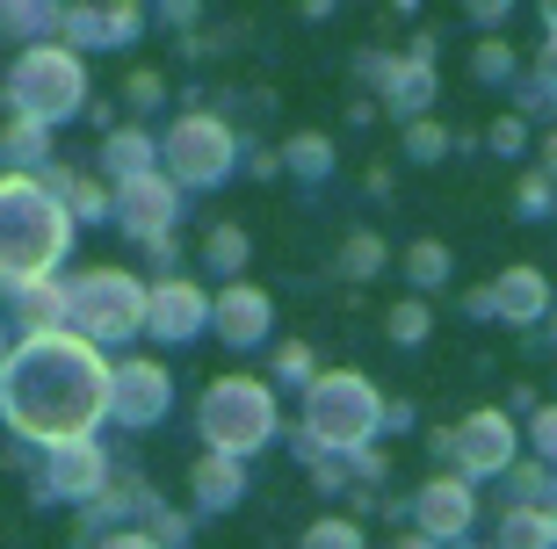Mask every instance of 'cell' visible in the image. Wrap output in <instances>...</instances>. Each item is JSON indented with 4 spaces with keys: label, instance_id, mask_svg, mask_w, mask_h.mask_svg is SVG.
Instances as JSON below:
<instances>
[{
    "label": "cell",
    "instance_id": "6da1fadb",
    "mask_svg": "<svg viewBox=\"0 0 557 549\" xmlns=\"http://www.w3.org/2000/svg\"><path fill=\"white\" fill-rule=\"evenodd\" d=\"M0 420L22 441L65 448L95 441V427L109 420V362L102 347H87L81 333H29L22 347H8L0 362Z\"/></svg>",
    "mask_w": 557,
    "mask_h": 549
},
{
    "label": "cell",
    "instance_id": "7a4b0ae2",
    "mask_svg": "<svg viewBox=\"0 0 557 549\" xmlns=\"http://www.w3.org/2000/svg\"><path fill=\"white\" fill-rule=\"evenodd\" d=\"M73 246V217L44 174H0V289L51 283Z\"/></svg>",
    "mask_w": 557,
    "mask_h": 549
},
{
    "label": "cell",
    "instance_id": "3957f363",
    "mask_svg": "<svg viewBox=\"0 0 557 549\" xmlns=\"http://www.w3.org/2000/svg\"><path fill=\"white\" fill-rule=\"evenodd\" d=\"M297 434L319 456H362L384 441V390L362 369H319V384L305 390V412H297Z\"/></svg>",
    "mask_w": 557,
    "mask_h": 549
},
{
    "label": "cell",
    "instance_id": "277c9868",
    "mask_svg": "<svg viewBox=\"0 0 557 549\" xmlns=\"http://www.w3.org/2000/svg\"><path fill=\"white\" fill-rule=\"evenodd\" d=\"M196 434H203V456H232V463L275 448V434H283L275 384H261V376H218L196 398Z\"/></svg>",
    "mask_w": 557,
    "mask_h": 549
},
{
    "label": "cell",
    "instance_id": "5b68a950",
    "mask_svg": "<svg viewBox=\"0 0 557 549\" xmlns=\"http://www.w3.org/2000/svg\"><path fill=\"white\" fill-rule=\"evenodd\" d=\"M145 297H152V283H138L124 267H87L65 283V333H81L87 347H124L145 333Z\"/></svg>",
    "mask_w": 557,
    "mask_h": 549
},
{
    "label": "cell",
    "instance_id": "8992f818",
    "mask_svg": "<svg viewBox=\"0 0 557 549\" xmlns=\"http://www.w3.org/2000/svg\"><path fill=\"white\" fill-rule=\"evenodd\" d=\"M81 102H87V65H81V51H65V43H29L15 59V73H8V109H15V123H29V130L65 123Z\"/></svg>",
    "mask_w": 557,
    "mask_h": 549
},
{
    "label": "cell",
    "instance_id": "52a82bcc",
    "mask_svg": "<svg viewBox=\"0 0 557 549\" xmlns=\"http://www.w3.org/2000/svg\"><path fill=\"white\" fill-rule=\"evenodd\" d=\"M239 160H247V138L232 130V116H210V109L174 116V130L160 138V174L174 188H225Z\"/></svg>",
    "mask_w": 557,
    "mask_h": 549
},
{
    "label": "cell",
    "instance_id": "ba28073f",
    "mask_svg": "<svg viewBox=\"0 0 557 549\" xmlns=\"http://www.w3.org/2000/svg\"><path fill=\"white\" fill-rule=\"evenodd\" d=\"M406 513H413V535H428L434 549H456L478 528V485H463L456 470H434L428 485L406 499Z\"/></svg>",
    "mask_w": 557,
    "mask_h": 549
},
{
    "label": "cell",
    "instance_id": "9c48e42d",
    "mask_svg": "<svg viewBox=\"0 0 557 549\" xmlns=\"http://www.w3.org/2000/svg\"><path fill=\"white\" fill-rule=\"evenodd\" d=\"M166 412H174V376H166V362H145V354L109 362V420H116V427H160Z\"/></svg>",
    "mask_w": 557,
    "mask_h": 549
},
{
    "label": "cell",
    "instance_id": "30bf717a",
    "mask_svg": "<svg viewBox=\"0 0 557 549\" xmlns=\"http://www.w3.org/2000/svg\"><path fill=\"white\" fill-rule=\"evenodd\" d=\"M521 463V427L507 420L499 405L471 412L463 427H456V477L463 485H485V477H507Z\"/></svg>",
    "mask_w": 557,
    "mask_h": 549
},
{
    "label": "cell",
    "instance_id": "8fae6325",
    "mask_svg": "<svg viewBox=\"0 0 557 549\" xmlns=\"http://www.w3.org/2000/svg\"><path fill=\"white\" fill-rule=\"evenodd\" d=\"M210 333L232 347V354H247V347H269L275 340V297L261 283H225L210 297Z\"/></svg>",
    "mask_w": 557,
    "mask_h": 549
},
{
    "label": "cell",
    "instance_id": "7c38bea8",
    "mask_svg": "<svg viewBox=\"0 0 557 549\" xmlns=\"http://www.w3.org/2000/svg\"><path fill=\"white\" fill-rule=\"evenodd\" d=\"M145 333L160 347H182L196 333H210V289H196L188 275H160L145 297Z\"/></svg>",
    "mask_w": 557,
    "mask_h": 549
},
{
    "label": "cell",
    "instance_id": "4fadbf2b",
    "mask_svg": "<svg viewBox=\"0 0 557 549\" xmlns=\"http://www.w3.org/2000/svg\"><path fill=\"white\" fill-rule=\"evenodd\" d=\"M116 224H124L138 246L174 239V224H182V188L166 182V174H145V182L116 188Z\"/></svg>",
    "mask_w": 557,
    "mask_h": 549
},
{
    "label": "cell",
    "instance_id": "5bb4252c",
    "mask_svg": "<svg viewBox=\"0 0 557 549\" xmlns=\"http://www.w3.org/2000/svg\"><path fill=\"white\" fill-rule=\"evenodd\" d=\"M44 499H73V507H95L109 491V456L102 441H65L51 448V463H44Z\"/></svg>",
    "mask_w": 557,
    "mask_h": 549
},
{
    "label": "cell",
    "instance_id": "9a60e30c",
    "mask_svg": "<svg viewBox=\"0 0 557 549\" xmlns=\"http://www.w3.org/2000/svg\"><path fill=\"white\" fill-rule=\"evenodd\" d=\"M493 304H499V326H515V333H536V326H550V311H557V297H550V275L543 267H507V275H493Z\"/></svg>",
    "mask_w": 557,
    "mask_h": 549
},
{
    "label": "cell",
    "instance_id": "2e32d148",
    "mask_svg": "<svg viewBox=\"0 0 557 549\" xmlns=\"http://www.w3.org/2000/svg\"><path fill=\"white\" fill-rule=\"evenodd\" d=\"M138 29H145V8H65L59 15L65 51H109V43H131Z\"/></svg>",
    "mask_w": 557,
    "mask_h": 549
},
{
    "label": "cell",
    "instance_id": "e0dca14e",
    "mask_svg": "<svg viewBox=\"0 0 557 549\" xmlns=\"http://www.w3.org/2000/svg\"><path fill=\"white\" fill-rule=\"evenodd\" d=\"M188 491H196V513H232L239 499H247V463L203 456V463L188 470Z\"/></svg>",
    "mask_w": 557,
    "mask_h": 549
},
{
    "label": "cell",
    "instance_id": "ac0fdd59",
    "mask_svg": "<svg viewBox=\"0 0 557 549\" xmlns=\"http://www.w3.org/2000/svg\"><path fill=\"white\" fill-rule=\"evenodd\" d=\"M275 152H283V174H289V182H305V188H326L333 166H341V152H333L326 130H289Z\"/></svg>",
    "mask_w": 557,
    "mask_h": 549
},
{
    "label": "cell",
    "instance_id": "d6986e66",
    "mask_svg": "<svg viewBox=\"0 0 557 549\" xmlns=\"http://www.w3.org/2000/svg\"><path fill=\"white\" fill-rule=\"evenodd\" d=\"M102 174L116 188L160 174V138H145V130H109V138H102Z\"/></svg>",
    "mask_w": 557,
    "mask_h": 549
},
{
    "label": "cell",
    "instance_id": "ffe728a7",
    "mask_svg": "<svg viewBox=\"0 0 557 549\" xmlns=\"http://www.w3.org/2000/svg\"><path fill=\"white\" fill-rule=\"evenodd\" d=\"M434 87H442V80H434V65H428V59H406L376 109H384V116H398V123H420V116L434 109Z\"/></svg>",
    "mask_w": 557,
    "mask_h": 549
},
{
    "label": "cell",
    "instance_id": "44dd1931",
    "mask_svg": "<svg viewBox=\"0 0 557 549\" xmlns=\"http://www.w3.org/2000/svg\"><path fill=\"white\" fill-rule=\"evenodd\" d=\"M493 549H557V528L543 507H499L493 535H485Z\"/></svg>",
    "mask_w": 557,
    "mask_h": 549
},
{
    "label": "cell",
    "instance_id": "7402d4cb",
    "mask_svg": "<svg viewBox=\"0 0 557 549\" xmlns=\"http://www.w3.org/2000/svg\"><path fill=\"white\" fill-rule=\"evenodd\" d=\"M247 261H253V239H247V232H239V224H210V239H203V267L218 275V289L239 283V275H247Z\"/></svg>",
    "mask_w": 557,
    "mask_h": 549
},
{
    "label": "cell",
    "instance_id": "603a6c76",
    "mask_svg": "<svg viewBox=\"0 0 557 549\" xmlns=\"http://www.w3.org/2000/svg\"><path fill=\"white\" fill-rule=\"evenodd\" d=\"M449 275H456V261H449V246H442V239H413V246H406V283H413V297H434Z\"/></svg>",
    "mask_w": 557,
    "mask_h": 549
},
{
    "label": "cell",
    "instance_id": "cb8c5ba5",
    "mask_svg": "<svg viewBox=\"0 0 557 549\" xmlns=\"http://www.w3.org/2000/svg\"><path fill=\"white\" fill-rule=\"evenodd\" d=\"M269 376L283 390H297V398H305L311 384H319V354H311L305 340H275V354H269Z\"/></svg>",
    "mask_w": 557,
    "mask_h": 549
},
{
    "label": "cell",
    "instance_id": "d4e9b609",
    "mask_svg": "<svg viewBox=\"0 0 557 549\" xmlns=\"http://www.w3.org/2000/svg\"><path fill=\"white\" fill-rule=\"evenodd\" d=\"M499 485H507V507H550V485H557V470H550V463H536V456H521V463L507 470Z\"/></svg>",
    "mask_w": 557,
    "mask_h": 549
},
{
    "label": "cell",
    "instance_id": "484cf974",
    "mask_svg": "<svg viewBox=\"0 0 557 549\" xmlns=\"http://www.w3.org/2000/svg\"><path fill=\"white\" fill-rule=\"evenodd\" d=\"M384 261H392V246L376 239V232H348V239H341V275H348V283H376Z\"/></svg>",
    "mask_w": 557,
    "mask_h": 549
},
{
    "label": "cell",
    "instance_id": "4316f807",
    "mask_svg": "<svg viewBox=\"0 0 557 549\" xmlns=\"http://www.w3.org/2000/svg\"><path fill=\"white\" fill-rule=\"evenodd\" d=\"M428 333H434V304L428 297H398V304L384 311V340L392 347H420Z\"/></svg>",
    "mask_w": 557,
    "mask_h": 549
},
{
    "label": "cell",
    "instance_id": "83f0119b",
    "mask_svg": "<svg viewBox=\"0 0 557 549\" xmlns=\"http://www.w3.org/2000/svg\"><path fill=\"white\" fill-rule=\"evenodd\" d=\"M398 65H406V51H384V43H362V51L348 59V80H355V87H370L376 102H384V87L398 80Z\"/></svg>",
    "mask_w": 557,
    "mask_h": 549
},
{
    "label": "cell",
    "instance_id": "f1b7e54d",
    "mask_svg": "<svg viewBox=\"0 0 557 549\" xmlns=\"http://www.w3.org/2000/svg\"><path fill=\"white\" fill-rule=\"evenodd\" d=\"M297 549H370V535H362V521H355V513H319Z\"/></svg>",
    "mask_w": 557,
    "mask_h": 549
},
{
    "label": "cell",
    "instance_id": "f546056e",
    "mask_svg": "<svg viewBox=\"0 0 557 549\" xmlns=\"http://www.w3.org/2000/svg\"><path fill=\"white\" fill-rule=\"evenodd\" d=\"M471 73H478L485 87H515V80H521V59H515V43H507V37H485V43L471 51Z\"/></svg>",
    "mask_w": 557,
    "mask_h": 549
},
{
    "label": "cell",
    "instance_id": "4dcf8cb0",
    "mask_svg": "<svg viewBox=\"0 0 557 549\" xmlns=\"http://www.w3.org/2000/svg\"><path fill=\"white\" fill-rule=\"evenodd\" d=\"M449 152H456V130H449V123H434V116L406 123V160H413V166H434V160H449Z\"/></svg>",
    "mask_w": 557,
    "mask_h": 549
},
{
    "label": "cell",
    "instance_id": "1f68e13d",
    "mask_svg": "<svg viewBox=\"0 0 557 549\" xmlns=\"http://www.w3.org/2000/svg\"><path fill=\"white\" fill-rule=\"evenodd\" d=\"M550 210H557V182L543 174V166H529V174H521V188H515V217L536 224V217H550Z\"/></svg>",
    "mask_w": 557,
    "mask_h": 549
},
{
    "label": "cell",
    "instance_id": "d6a6232c",
    "mask_svg": "<svg viewBox=\"0 0 557 549\" xmlns=\"http://www.w3.org/2000/svg\"><path fill=\"white\" fill-rule=\"evenodd\" d=\"M536 138V130H529V123L515 116V109H507V116L493 123V130H485V152H493V160H521V145Z\"/></svg>",
    "mask_w": 557,
    "mask_h": 549
},
{
    "label": "cell",
    "instance_id": "836d02e7",
    "mask_svg": "<svg viewBox=\"0 0 557 549\" xmlns=\"http://www.w3.org/2000/svg\"><path fill=\"white\" fill-rule=\"evenodd\" d=\"M529 456L557 470V398H543V405H536V420H529Z\"/></svg>",
    "mask_w": 557,
    "mask_h": 549
},
{
    "label": "cell",
    "instance_id": "e575fe53",
    "mask_svg": "<svg viewBox=\"0 0 557 549\" xmlns=\"http://www.w3.org/2000/svg\"><path fill=\"white\" fill-rule=\"evenodd\" d=\"M529 80H536V95L557 109V43H543V51H536V65H529Z\"/></svg>",
    "mask_w": 557,
    "mask_h": 549
},
{
    "label": "cell",
    "instance_id": "d590c367",
    "mask_svg": "<svg viewBox=\"0 0 557 549\" xmlns=\"http://www.w3.org/2000/svg\"><path fill=\"white\" fill-rule=\"evenodd\" d=\"M515 15V8H507V0H471V8H463V22H471V29H485V37H499V22Z\"/></svg>",
    "mask_w": 557,
    "mask_h": 549
},
{
    "label": "cell",
    "instance_id": "8d00e7d4",
    "mask_svg": "<svg viewBox=\"0 0 557 549\" xmlns=\"http://www.w3.org/2000/svg\"><path fill=\"white\" fill-rule=\"evenodd\" d=\"M160 102H166V80H160V73H138V80H131V109H138V116H152Z\"/></svg>",
    "mask_w": 557,
    "mask_h": 549
},
{
    "label": "cell",
    "instance_id": "74e56055",
    "mask_svg": "<svg viewBox=\"0 0 557 549\" xmlns=\"http://www.w3.org/2000/svg\"><path fill=\"white\" fill-rule=\"evenodd\" d=\"M463 319H478V326H499V304H493V283L463 289Z\"/></svg>",
    "mask_w": 557,
    "mask_h": 549
},
{
    "label": "cell",
    "instance_id": "f35d334b",
    "mask_svg": "<svg viewBox=\"0 0 557 549\" xmlns=\"http://www.w3.org/2000/svg\"><path fill=\"white\" fill-rule=\"evenodd\" d=\"M413 420H420L413 398H384V434H413Z\"/></svg>",
    "mask_w": 557,
    "mask_h": 549
},
{
    "label": "cell",
    "instance_id": "ab89813d",
    "mask_svg": "<svg viewBox=\"0 0 557 549\" xmlns=\"http://www.w3.org/2000/svg\"><path fill=\"white\" fill-rule=\"evenodd\" d=\"M428 456L442 470H456V427H428Z\"/></svg>",
    "mask_w": 557,
    "mask_h": 549
},
{
    "label": "cell",
    "instance_id": "60d3db41",
    "mask_svg": "<svg viewBox=\"0 0 557 549\" xmlns=\"http://www.w3.org/2000/svg\"><path fill=\"white\" fill-rule=\"evenodd\" d=\"M95 549H160V542H152V535H145V528H116V535H102V542H95Z\"/></svg>",
    "mask_w": 557,
    "mask_h": 549
},
{
    "label": "cell",
    "instance_id": "b9f144b4",
    "mask_svg": "<svg viewBox=\"0 0 557 549\" xmlns=\"http://www.w3.org/2000/svg\"><path fill=\"white\" fill-rule=\"evenodd\" d=\"M253 174V182H269V174H283V152H247V160H239Z\"/></svg>",
    "mask_w": 557,
    "mask_h": 549
},
{
    "label": "cell",
    "instance_id": "7bdbcfd3",
    "mask_svg": "<svg viewBox=\"0 0 557 549\" xmlns=\"http://www.w3.org/2000/svg\"><path fill=\"white\" fill-rule=\"evenodd\" d=\"M543 174L557 182V130H543Z\"/></svg>",
    "mask_w": 557,
    "mask_h": 549
},
{
    "label": "cell",
    "instance_id": "ee69618b",
    "mask_svg": "<svg viewBox=\"0 0 557 549\" xmlns=\"http://www.w3.org/2000/svg\"><path fill=\"white\" fill-rule=\"evenodd\" d=\"M536 15H543V43H557V0H543Z\"/></svg>",
    "mask_w": 557,
    "mask_h": 549
},
{
    "label": "cell",
    "instance_id": "f6af8a7d",
    "mask_svg": "<svg viewBox=\"0 0 557 549\" xmlns=\"http://www.w3.org/2000/svg\"><path fill=\"white\" fill-rule=\"evenodd\" d=\"M384 549H434V542H428V535H392Z\"/></svg>",
    "mask_w": 557,
    "mask_h": 549
},
{
    "label": "cell",
    "instance_id": "bcb514c9",
    "mask_svg": "<svg viewBox=\"0 0 557 549\" xmlns=\"http://www.w3.org/2000/svg\"><path fill=\"white\" fill-rule=\"evenodd\" d=\"M456 549H493V542H478V535H463V542H456Z\"/></svg>",
    "mask_w": 557,
    "mask_h": 549
},
{
    "label": "cell",
    "instance_id": "7dc6e473",
    "mask_svg": "<svg viewBox=\"0 0 557 549\" xmlns=\"http://www.w3.org/2000/svg\"><path fill=\"white\" fill-rule=\"evenodd\" d=\"M543 340H550V347H557V311H550V326H543Z\"/></svg>",
    "mask_w": 557,
    "mask_h": 549
},
{
    "label": "cell",
    "instance_id": "c3c4849f",
    "mask_svg": "<svg viewBox=\"0 0 557 549\" xmlns=\"http://www.w3.org/2000/svg\"><path fill=\"white\" fill-rule=\"evenodd\" d=\"M543 513H550V528H557V485H550V507H543Z\"/></svg>",
    "mask_w": 557,
    "mask_h": 549
},
{
    "label": "cell",
    "instance_id": "681fc988",
    "mask_svg": "<svg viewBox=\"0 0 557 549\" xmlns=\"http://www.w3.org/2000/svg\"><path fill=\"white\" fill-rule=\"evenodd\" d=\"M0 362H8V340H0Z\"/></svg>",
    "mask_w": 557,
    "mask_h": 549
},
{
    "label": "cell",
    "instance_id": "f907efd6",
    "mask_svg": "<svg viewBox=\"0 0 557 549\" xmlns=\"http://www.w3.org/2000/svg\"><path fill=\"white\" fill-rule=\"evenodd\" d=\"M550 217H557V210H550Z\"/></svg>",
    "mask_w": 557,
    "mask_h": 549
}]
</instances>
